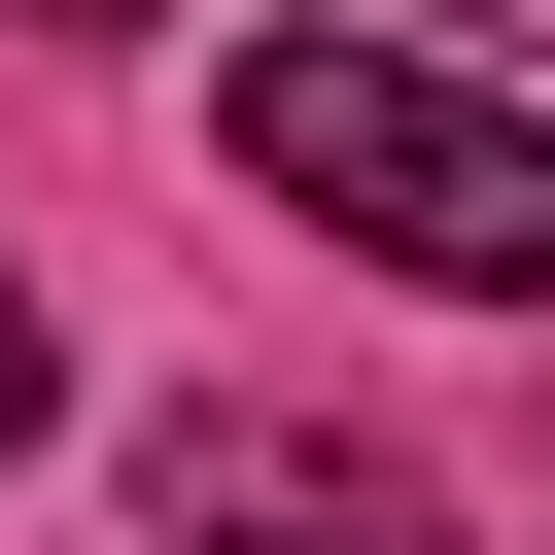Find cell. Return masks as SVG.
I'll return each instance as SVG.
<instances>
[{"instance_id": "cell-1", "label": "cell", "mask_w": 555, "mask_h": 555, "mask_svg": "<svg viewBox=\"0 0 555 555\" xmlns=\"http://www.w3.org/2000/svg\"><path fill=\"white\" fill-rule=\"evenodd\" d=\"M243 208H312L347 278H451V312H555V104H486L451 35H243Z\"/></svg>"}, {"instance_id": "cell-2", "label": "cell", "mask_w": 555, "mask_h": 555, "mask_svg": "<svg viewBox=\"0 0 555 555\" xmlns=\"http://www.w3.org/2000/svg\"><path fill=\"white\" fill-rule=\"evenodd\" d=\"M139 520H173V555H451V486H416V451H347V416H173V451H139Z\"/></svg>"}, {"instance_id": "cell-3", "label": "cell", "mask_w": 555, "mask_h": 555, "mask_svg": "<svg viewBox=\"0 0 555 555\" xmlns=\"http://www.w3.org/2000/svg\"><path fill=\"white\" fill-rule=\"evenodd\" d=\"M0 451H35V278H0Z\"/></svg>"}, {"instance_id": "cell-4", "label": "cell", "mask_w": 555, "mask_h": 555, "mask_svg": "<svg viewBox=\"0 0 555 555\" xmlns=\"http://www.w3.org/2000/svg\"><path fill=\"white\" fill-rule=\"evenodd\" d=\"M35 35H139V0H35Z\"/></svg>"}, {"instance_id": "cell-5", "label": "cell", "mask_w": 555, "mask_h": 555, "mask_svg": "<svg viewBox=\"0 0 555 555\" xmlns=\"http://www.w3.org/2000/svg\"><path fill=\"white\" fill-rule=\"evenodd\" d=\"M520 35H555V0H520Z\"/></svg>"}]
</instances>
